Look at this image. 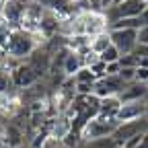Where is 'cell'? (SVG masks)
<instances>
[{"label":"cell","mask_w":148,"mask_h":148,"mask_svg":"<svg viewBox=\"0 0 148 148\" xmlns=\"http://www.w3.org/2000/svg\"><path fill=\"white\" fill-rule=\"evenodd\" d=\"M138 60H148V45H136V49L132 51Z\"/></svg>","instance_id":"obj_22"},{"label":"cell","mask_w":148,"mask_h":148,"mask_svg":"<svg viewBox=\"0 0 148 148\" xmlns=\"http://www.w3.org/2000/svg\"><path fill=\"white\" fill-rule=\"evenodd\" d=\"M27 2L29 0H2L0 18L6 21L12 29H18L21 21H23V14H25V8H27Z\"/></svg>","instance_id":"obj_4"},{"label":"cell","mask_w":148,"mask_h":148,"mask_svg":"<svg viewBox=\"0 0 148 148\" xmlns=\"http://www.w3.org/2000/svg\"><path fill=\"white\" fill-rule=\"evenodd\" d=\"M119 70H121L119 62H113V64H107V68H105V76H117V74H119Z\"/></svg>","instance_id":"obj_23"},{"label":"cell","mask_w":148,"mask_h":148,"mask_svg":"<svg viewBox=\"0 0 148 148\" xmlns=\"http://www.w3.org/2000/svg\"><path fill=\"white\" fill-rule=\"evenodd\" d=\"M99 58H101V62H105V64H113V62H119L121 53L117 51V47H115L113 43H111V47H107V49L99 56Z\"/></svg>","instance_id":"obj_18"},{"label":"cell","mask_w":148,"mask_h":148,"mask_svg":"<svg viewBox=\"0 0 148 148\" xmlns=\"http://www.w3.org/2000/svg\"><path fill=\"white\" fill-rule=\"evenodd\" d=\"M111 4H113V0H101V6H103V12L111 6Z\"/></svg>","instance_id":"obj_26"},{"label":"cell","mask_w":148,"mask_h":148,"mask_svg":"<svg viewBox=\"0 0 148 148\" xmlns=\"http://www.w3.org/2000/svg\"><path fill=\"white\" fill-rule=\"evenodd\" d=\"M138 45H148V25H142L138 29Z\"/></svg>","instance_id":"obj_21"},{"label":"cell","mask_w":148,"mask_h":148,"mask_svg":"<svg viewBox=\"0 0 148 148\" xmlns=\"http://www.w3.org/2000/svg\"><path fill=\"white\" fill-rule=\"evenodd\" d=\"M123 2V0H113V4H121ZM113 4H111V6H113Z\"/></svg>","instance_id":"obj_29"},{"label":"cell","mask_w":148,"mask_h":148,"mask_svg":"<svg viewBox=\"0 0 148 148\" xmlns=\"http://www.w3.org/2000/svg\"><path fill=\"white\" fill-rule=\"evenodd\" d=\"M74 82H86V84H95V82H97V76L90 72V68L82 66V68L76 72V76H74Z\"/></svg>","instance_id":"obj_17"},{"label":"cell","mask_w":148,"mask_h":148,"mask_svg":"<svg viewBox=\"0 0 148 148\" xmlns=\"http://www.w3.org/2000/svg\"><path fill=\"white\" fill-rule=\"evenodd\" d=\"M136 82H148V68H136Z\"/></svg>","instance_id":"obj_24"},{"label":"cell","mask_w":148,"mask_h":148,"mask_svg":"<svg viewBox=\"0 0 148 148\" xmlns=\"http://www.w3.org/2000/svg\"><path fill=\"white\" fill-rule=\"evenodd\" d=\"M144 23H142V18L138 16V18H119V21H115V23H111L109 27H107V31L109 29H140Z\"/></svg>","instance_id":"obj_14"},{"label":"cell","mask_w":148,"mask_h":148,"mask_svg":"<svg viewBox=\"0 0 148 148\" xmlns=\"http://www.w3.org/2000/svg\"><path fill=\"white\" fill-rule=\"evenodd\" d=\"M123 82L119 76H103L95 82L92 86V95H97L99 99H105V97H119V92L123 90Z\"/></svg>","instance_id":"obj_6"},{"label":"cell","mask_w":148,"mask_h":148,"mask_svg":"<svg viewBox=\"0 0 148 148\" xmlns=\"http://www.w3.org/2000/svg\"><path fill=\"white\" fill-rule=\"evenodd\" d=\"M111 43L117 47V51L123 53H132L138 45V31L136 29H109Z\"/></svg>","instance_id":"obj_5"},{"label":"cell","mask_w":148,"mask_h":148,"mask_svg":"<svg viewBox=\"0 0 148 148\" xmlns=\"http://www.w3.org/2000/svg\"><path fill=\"white\" fill-rule=\"evenodd\" d=\"M144 107L146 101H136V103H121L117 111V123H127V121H136L144 117Z\"/></svg>","instance_id":"obj_10"},{"label":"cell","mask_w":148,"mask_h":148,"mask_svg":"<svg viewBox=\"0 0 148 148\" xmlns=\"http://www.w3.org/2000/svg\"><path fill=\"white\" fill-rule=\"evenodd\" d=\"M117 148H121V146H117Z\"/></svg>","instance_id":"obj_32"},{"label":"cell","mask_w":148,"mask_h":148,"mask_svg":"<svg viewBox=\"0 0 148 148\" xmlns=\"http://www.w3.org/2000/svg\"><path fill=\"white\" fill-rule=\"evenodd\" d=\"M72 4H78V2H84V0H70Z\"/></svg>","instance_id":"obj_28"},{"label":"cell","mask_w":148,"mask_h":148,"mask_svg":"<svg viewBox=\"0 0 148 148\" xmlns=\"http://www.w3.org/2000/svg\"><path fill=\"white\" fill-rule=\"evenodd\" d=\"M82 68V60H80V56L78 53H74V51H68L66 53V58L62 62V74L66 78H74L76 76V72Z\"/></svg>","instance_id":"obj_11"},{"label":"cell","mask_w":148,"mask_h":148,"mask_svg":"<svg viewBox=\"0 0 148 148\" xmlns=\"http://www.w3.org/2000/svg\"><path fill=\"white\" fill-rule=\"evenodd\" d=\"M121 107L119 97H105L99 103V115H107V117H117V111Z\"/></svg>","instance_id":"obj_12"},{"label":"cell","mask_w":148,"mask_h":148,"mask_svg":"<svg viewBox=\"0 0 148 148\" xmlns=\"http://www.w3.org/2000/svg\"><path fill=\"white\" fill-rule=\"evenodd\" d=\"M62 148H64V146H62Z\"/></svg>","instance_id":"obj_33"},{"label":"cell","mask_w":148,"mask_h":148,"mask_svg":"<svg viewBox=\"0 0 148 148\" xmlns=\"http://www.w3.org/2000/svg\"><path fill=\"white\" fill-rule=\"evenodd\" d=\"M43 43H45V39L39 33H29V31H23V29H14L10 41H8V47H6V53L14 62H27Z\"/></svg>","instance_id":"obj_1"},{"label":"cell","mask_w":148,"mask_h":148,"mask_svg":"<svg viewBox=\"0 0 148 148\" xmlns=\"http://www.w3.org/2000/svg\"><path fill=\"white\" fill-rule=\"evenodd\" d=\"M144 117L148 119V101H146V107H144Z\"/></svg>","instance_id":"obj_27"},{"label":"cell","mask_w":148,"mask_h":148,"mask_svg":"<svg viewBox=\"0 0 148 148\" xmlns=\"http://www.w3.org/2000/svg\"><path fill=\"white\" fill-rule=\"evenodd\" d=\"M119 66L121 68H138V58L134 53H123L119 58Z\"/></svg>","instance_id":"obj_20"},{"label":"cell","mask_w":148,"mask_h":148,"mask_svg":"<svg viewBox=\"0 0 148 148\" xmlns=\"http://www.w3.org/2000/svg\"><path fill=\"white\" fill-rule=\"evenodd\" d=\"M121 103H136V101H148V86L144 82H130L119 92Z\"/></svg>","instance_id":"obj_9"},{"label":"cell","mask_w":148,"mask_h":148,"mask_svg":"<svg viewBox=\"0 0 148 148\" xmlns=\"http://www.w3.org/2000/svg\"><path fill=\"white\" fill-rule=\"evenodd\" d=\"M115 132L113 125H109L105 121H101L99 117H92L90 121H86V125L82 127L80 132V138H82V144L84 142H90V140H97V138H105V136H111Z\"/></svg>","instance_id":"obj_8"},{"label":"cell","mask_w":148,"mask_h":148,"mask_svg":"<svg viewBox=\"0 0 148 148\" xmlns=\"http://www.w3.org/2000/svg\"><path fill=\"white\" fill-rule=\"evenodd\" d=\"M146 86H148V82H146Z\"/></svg>","instance_id":"obj_31"},{"label":"cell","mask_w":148,"mask_h":148,"mask_svg":"<svg viewBox=\"0 0 148 148\" xmlns=\"http://www.w3.org/2000/svg\"><path fill=\"white\" fill-rule=\"evenodd\" d=\"M146 132H148V119L142 117V119H136V121L119 123L111 136H113V140L117 142V146H123L127 140H132L134 136H142V134H146Z\"/></svg>","instance_id":"obj_3"},{"label":"cell","mask_w":148,"mask_h":148,"mask_svg":"<svg viewBox=\"0 0 148 148\" xmlns=\"http://www.w3.org/2000/svg\"><path fill=\"white\" fill-rule=\"evenodd\" d=\"M146 2L144 0H123L121 4H113L105 10V16H107V27L111 23L119 21V18H138L144 14L146 10Z\"/></svg>","instance_id":"obj_2"},{"label":"cell","mask_w":148,"mask_h":148,"mask_svg":"<svg viewBox=\"0 0 148 148\" xmlns=\"http://www.w3.org/2000/svg\"><path fill=\"white\" fill-rule=\"evenodd\" d=\"M136 148H148V132H146V134L142 136V142H140V144H138Z\"/></svg>","instance_id":"obj_25"},{"label":"cell","mask_w":148,"mask_h":148,"mask_svg":"<svg viewBox=\"0 0 148 148\" xmlns=\"http://www.w3.org/2000/svg\"><path fill=\"white\" fill-rule=\"evenodd\" d=\"M12 31H14V29H12L6 21L0 18V51H6L8 41H10V37H12Z\"/></svg>","instance_id":"obj_16"},{"label":"cell","mask_w":148,"mask_h":148,"mask_svg":"<svg viewBox=\"0 0 148 148\" xmlns=\"http://www.w3.org/2000/svg\"><path fill=\"white\" fill-rule=\"evenodd\" d=\"M82 148H117V142L113 140V136H105V138H97V140L84 142Z\"/></svg>","instance_id":"obj_15"},{"label":"cell","mask_w":148,"mask_h":148,"mask_svg":"<svg viewBox=\"0 0 148 148\" xmlns=\"http://www.w3.org/2000/svg\"><path fill=\"white\" fill-rule=\"evenodd\" d=\"M107 47H111V37H109V31L99 33V35H95V37H90V51H95L97 56H101Z\"/></svg>","instance_id":"obj_13"},{"label":"cell","mask_w":148,"mask_h":148,"mask_svg":"<svg viewBox=\"0 0 148 148\" xmlns=\"http://www.w3.org/2000/svg\"><path fill=\"white\" fill-rule=\"evenodd\" d=\"M10 80H12L14 88H29L31 84H35L39 80V76H37V72L31 68L29 62H21L10 72Z\"/></svg>","instance_id":"obj_7"},{"label":"cell","mask_w":148,"mask_h":148,"mask_svg":"<svg viewBox=\"0 0 148 148\" xmlns=\"http://www.w3.org/2000/svg\"><path fill=\"white\" fill-rule=\"evenodd\" d=\"M117 76L121 78L123 84H130V82H134V80H136V68H121Z\"/></svg>","instance_id":"obj_19"},{"label":"cell","mask_w":148,"mask_h":148,"mask_svg":"<svg viewBox=\"0 0 148 148\" xmlns=\"http://www.w3.org/2000/svg\"><path fill=\"white\" fill-rule=\"evenodd\" d=\"M43 148H49V146H47V144H45V146H43Z\"/></svg>","instance_id":"obj_30"}]
</instances>
